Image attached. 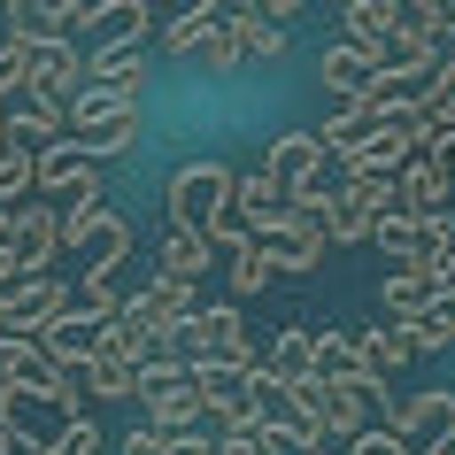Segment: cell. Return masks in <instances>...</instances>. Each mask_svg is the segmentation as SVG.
<instances>
[{
	"instance_id": "cell-1",
	"label": "cell",
	"mask_w": 455,
	"mask_h": 455,
	"mask_svg": "<svg viewBox=\"0 0 455 455\" xmlns=\"http://www.w3.org/2000/svg\"><path fill=\"white\" fill-rule=\"evenodd\" d=\"M232 186H240V170H224V163H186L178 178L163 186L170 201V232H193V240H216V224H224V209H232Z\"/></svg>"
},
{
	"instance_id": "cell-11",
	"label": "cell",
	"mask_w": 455,
	"mask_h": 455,
	"mask_svg": "<svg viewBox=\"0 0 455 455\" xmlns=\"http://www.w3.org/2000/svg\"><path fill=\"white\" fill-rule=\"evenodd\" d=\"M93 339H100V324H93V316L62 309V316L47 324V332H39V355H47L54 371H85V363H93Z\"/></svg>"
},
{
	"instance_id": "cell-35",
	"label": "cell",
	"mask_w": 455,
	"mask_h": 455,
	"mask_svg": "<svg viewBox=\"0 0 455 455\" xmlns=\"http://www.w3.org/2000/svg\"><path fill=\"white\" fill-rule=\"evenodd\" d=\"M170 455H224V440H216V432H178Z\"/></svg>"
},
{
	"instance_id": "cell-10",
	"label": "cell",
	"mask_w": 455,
	"mask_h": 455,
	"mask_svg": "<svg viewBox=\"0 0 455 455\" xmlns=\"http://www.w3.org/2000/svg\"><path fill=\"white\" fill-rule=\"evenodd\" d=\"M77 278H100V270H116L124 263V247H132V232H124V216L116 209H100L93 224H85V232H77Z\"/></svg>"
},
{
	"instance_id": "cell-42",
	"label": "cell",
	"mask_w": 455,
	"mask_h": 455,
	"mask_svg": "<svg viewBox=\"0 0 455 455\" xmlns=\"http://www.w3.org/2000/svg\"><path fill=\"white\" fill-rule=\"evenodd\" d=\"M324 455H339V448H324Z\"/></svg>"
},
{
	"instance_id": "cell-30",
	"label": "cell",
	"mask_w": 455,
	"mask_h": 455,
	"mask_svg": "<svg viewBox=\"0 0 455 455\" xmlns=\"http://www.w3.org/2000/svg\"><path fill=\"white\" fill-rule=\"evenodd\" d=\"M216 8H224V0H201V8H186V16L170 24V54H178V62H186V54L201 47V31L216 24Z\"/></svg>"
},
{
	"instance_id": "cell-20",
	"label": "cell",
	"mask_w": 455,
	"mask_h": 455,
	"mask_svg": "<svg viewBox=\"0 0 455 455\" xmlns=\"http://www.w3.org/2000/svg\"><path fill=\"white\" fill-rule=\"evenodd\" d=\"M371 224H379V209L355 201V193H332V201H324V240H332V247H363V240H371Z\"/></svg>"
},
{
	"instance_id": "cell-6",
	"label": "cell",
	"mask_w": 455,
	"mask_h": 455,
	"mask_svg": "<svg viewBox=\"0 0 455 455\" xmlns=\"http://www.w3.org/2000/svg\"><path fill=\"white\" fill-rule=\"evenodd\" d=\"M232 216H240L247 240H270V232H286V224H293V193L270 186L263 170H247L240 186H232Z\"/></svg>"
},
{
	"instance_id": "cell-7",
	"label": "cell",
	"mask_w": 455,
	"mask_h": 455,
	"mask_svg": "<svg viewBox=\"0 0 455 455\" xmlns=\"http://www.w3.org/2000/svg\"><path fill=\"white\" fill-rule=\"evenodd\" d=\"M324 209H293V224L286 232H270L263 240V255H270V270H286V278H309L316 263H324Z\"/></svg>"
},
{
	"instance_id": "cell-15",
	"label": "cell",
	"mask_w": 455,
	"mask_h": 455,
	"mask_svg": "<svg viewBox=\"0 0 455 455\" xmlns=\"http://www.w3.org/2000/svg\"><path fill=\"white\" fill-rule=\"evenodd\" d=\"M147 31H155V16H147V0H108L93 24V54H116V47H147Z\"/></svg>"
},
{
	"instance_id": "cell-34",
	"label": "cell",
	"mask_w": 455,
	"mask_h": 455,
	"mask_svg": "<svg viewBox=\"0 0 455 455\" xmlns=\"http://www.w3.org/2000/svg\"><path fill=\"white\" fill-rule=\"evenodd\" d=\"M124 455H170V432H155V425L124 432Z\"/></svg>"
},
{
	"instance_id": "cell-9",
	"label": "cell",
	"mask_w": 455,
	"mask_h": 455,
	"mask_svg": "<svg viewBox=\"0 0 455 455\" xmlns=\"http://www.w3.org/2000/svg\"><path fill=\"white\" fill-rule=\"evenodd\" d=\"M316 77H324V93H332V100H371V85H379V62H371L363 47H347V39H339V47L316 54Z\"/></svg>"
},
{
	"instance_id": "cell-16",
	"label": "cell",
	"mask_w": 455,
	"mask_h": 455,
	"mask_svg": "<svg viewBox=\"0 0 455 455\" xmlns=\"http://www.w3.org/2000/svg\"><path fill=\"white\" fill-rule=\"evenodd\" d=\"M62 309H70V286H62L54 270H47V278H31V286L16 293V301H8V316L24 324V339H39V332H47V324H54Z\"/></svg>"
},
{
	"instance_id": "cell-26",
	"label": "cell",
	"mask_w": 455,
	"mask_h": 455,
	"mask_svg": "<svg viewBox=\"0 0 455 455\" xmlns=\"http://www.w3.org/2000/svg\"><path fill=\"white\" fill-rule=\"evenodd\" d=\"M316 379H363V363H355V332H316Z\"/></svg>"
},
{
	"instance_id": "cell-17",
	"label": "cell",
	"mask_w": 455,
	"mask_h": 455,
	"mask_svg": "<svg viewBox=\"0 0 455 455\" xmlns=\"http://www.w3.org/2000/svg\"><path fill=\"white\" fill-rule=\"evenodd\" d=\"M440 240V224H417V216H379L371 224V247H386L394 255V270H417V255Z\"/></svg>"
},
{
	"instance_id": "cell-40",
	"label": "cell",
	"mask_w": 455,
	"mask_h": 455,
	"mask_svg": "<svg viewBox=\"0 0 455 455\" xmlns=\"http://www.w3.org/2000/svg\"><path fill=\"white\" fill-rule=\"evenodd\" d=\"M425 455H455V440H432V448H425Z\"/></svg>"
},
{
	"instance_id": "cell-24",
	"label": "cell",
	"mask_w": 455,
	"mask_h": 455,
	"mask_svg": "<svg viewBox=\"0 0 455 455\" xmlns=\"http://www.w3.org/2000/svg\"><path fill=\"white\" fill-rule=\"evenodd\" d=\"M448 339H455V293H432L425 316L409 324V347H417V355H432V347H448Z\"/></svg>"
},
{
	"instance_id": "cell-29",
	"label": "cell",
	"mask_w": 455,
	"mask_h": 455,
	"mask_svg": "<svg viewBox=\"0 0 455 455\" xmlns=\"http://www.w3.org/2000/svg\"><path fill=\"white\" fill-rule=\"evenodd\" d=\"M278 270H270V255H263V240H247V247H232V286L240 293H263Z\"/></svg>"
},
{
	"instance_id": "cell-2",
	"label": "cell",
	"mask_w": 455,
	"mask_h": 455,
	"mask_svg": "<svg viewBox=\"0 0 455 455\" xmlns=\"http://www.w3.org/2000/svg\"><path fill=\"white\" fill-rule=\"evenodd\" d=\"M132 140H140V108H132V100H108V93H77L70 100V147L93 170L108 163V155H124Z\"/></svg>"
},
{
	"instance_id": "cell-39",
	"label": "cell",
	"mask_w": 455,
	"mask_h": 455,
	"mask_svg": "<svg viewBox=\"0 0 455 455\" xmlns=\"http://www.w3.org/2000/svg\"><path fill=\"white\" fill-rule=\"evenodd\" d=\"M440 85H448V93H455V54H440Z\"/></svg>"
},
{
	"instance_id": "cell-28",
	"label": "cell",
	"mask_w": 455,
	"mask_h": 455,
	"mask_svg": "<svg viewBox=\"0 0 455 455\" xmlns=\"http://www.w3.org/2000/svg\"><path fill=\"white\" fill-rule=\"evenodd\" d=\"M0 24L16 31V47H39V39H54V16H47V0H8V8H0Z\"/></svg>"
},
{
	"instance_id": "cell-23",
	"label": "cell",
	"mask_w": 455,
	"mask_h": 455,
	"mask_svg": "<svg viewBox=\"0 0 455 455\" xmlns=\"http://www.w3.org/2000/svg\"><path fill=\"white\" fill-rule=\"evenodd\" d=\"M124 301H132V293H124L116 270H100V278H77V316H93V324H116Z\"/></svg>"
},
{
	"instance_id": "cell-5",
	"label": "cell",
	"mask_w": 455,
	"mask_h": 455,
	"mask_svg": "<svg viewBox=\"0 0 455 455\" xmlns=\"http://www.w3.org/2000/svg\"><path fill=\"white\" fill-rule=\"evenodd\" d=\"M16 70H24L31 93H47V100H77V85H85V54L62 47V39H39V47L16 54Z\"/></svg>"
},
{
	"instance_id": "cell-36",
	"label": "cell",
	"mask_w": 455,
	"mask_h": 455,
	"mask_svg": "<svg viewBox=\"0 0 455 455\" xmlns=\"http://www.w3.org/2000/svg\"><path fill=\"white\" fill-rule=\"evenodd\" d=\"M8 347H24V324H16V316L0 309V355H8Z\"/></svg>"
},
{
	"instance_id": "cell-21",
	"label": "cell",
	"mask_w": 455,
	"mask_h": 455,
	"mask_svg": "<svg viewBox=\"0 0 455 455\" xmlns=\"http://www.w3.org/2000/svg\"><path fill=\"white\" fill-rule=\"evenodd\" d=\"M140 409H147V425L170 432V440H178V432H193L201 417H209V409H201V394H193V379H186V386H170V394H155V402H140Z\"/></svg>"
},
{
	"instance_id": "cell-27",
	"label": "cell",
	"mask_w": 455,
	"mask_h": 455,
	"mask_svg": "<svg viewBox=\"0 0 455 455\" xmlns=\"http://www.w3.org/2000/svg\"><path fill=\"white\" fill-rule=\"evenodd\" d=\"M448 132H455V93H448V85H440V77H432V93L417 100V147L448 140Z\"/></svg>"
},
{
	"instance_id": "cell-33",
	"label": "cell",
	"mask_w": 455,
	"mask_h": 455,
	"mask_svg": "<svg viewBox=\"0 0 455 455\" xmlns=\"http://www.w3.org/2000/svg\"><path fill=\"white\" fill-rule=\"evenodd\" d=\"M417 155H425V163H432V178H440V186L455 193V132H448V140H432V147H417Z\"/></svg>"
},
{
	"instance_id": "cell-32",
	"label": "cell",
	"mask_w": 455,
	"mask_h": 455,
	"mask_svg": "<svg viewBox=\"0 0 455 455\" xmlns=\"http://www.w3.org/2000/svg\"><path fill=\"white\" fill-rule=\"evenodd\" d=\"M339 455H409V440H402V432H386V425H371V432H355Z\"/></svg>"
},
{
	"instance_id": "cell-19",
	"label": "cell",
	"mask_w": 455,
	"mask_h": 455,
	"mask_svg": "<svg viewBox=\"0 0 455 455\" xmlns=\"http://www.w3.org/2000/svg\"><path fill=\"white\" fill-rule=\"evenodd\" d=\"M417 355V347H409V332H355V363H363V379L371 386H386V371H402V363Z\"/></svg>"
},
{
	"instance_id": "cell-38",
	"label": "cell",
	"mask_w": 455,
	"mask_h": 455,
	"mask_svg": "<svg viewBox=\"0 0 455 455\" xmlns=\"http://www.w3.org/2000/svg\"><path fill=\"white\" fill-rule=\"evenodd\" d=\"M432 224H440V232H448V240H455V193H448V209L432 216Z\"/></svg>"
},
{
	"instance_id": "cell-25",
	"label": "cell",
	"mask_w": 455,
	"mask_h": 455,
	"mask_svg": "<svg viewBox=\"0 0 455 455\" xmlns=\"http://www.w3.org/2000/svg\"><path fill=\"white\" fill-rule=\"evenodd\" d=\"M201 270H209V240H193V232H170V240H163V278L193 286Z\"/></svg>"
},
{
	"instance_id": "cell-4",
	"label": "cell",
	"mask_w": 455,
	"mask_h": 455,
	"mask_svg": "<svg viewBox=\"0 0 455 455\" xmlns=\"http://www.w3.org/2000/svg\"><path fill=\"white\" fill-rule=\"evenodd\" d=\"M54 247H62V209H54V201H31V209L8 216V255H16L24 278H47Z\"/></svg>"
},
{
	"instance_id": "cell-37",
	"label": "cell",
	"mask_w": 455,
	"mask_h": 455,
	"mask_svg": "<svg viewBox=\"0 0 455 455\" xmlns=\"http://www.w3.org/2000/svg\"><path fill=\"white\" fill-rule=\"evenodd\" d=\"M8 62H16V31L0 24V70H8Z\"/></svg>"
},
{
	"instance_id": "cell-13",
	"label": "cell",
	"mask_w": 455,
	"mask_h": 455,
	"mask_svg": "<svg viewBox=\"0 0 455 455\" xmlns=\"http://www.w3.org/2000/svg\"><path fill=\"white\" fill-rule=\"evenodd\" d=\"M371 132H379V108H371V100H332V116H324V132H316V147H324L332 163H347Z\"/></svg>"
},
{
	"instance_id": "cell-12",
	"label": "cell",
	"mask_w": 455,
	"mask_h": 455,
	"mask_svg": "<svg viewBox=\"0 0 455 455\" xmlns=\"http://www.w3.org/2000/svg\"><path fill=\"white\" fill-rule=\"evenodd\" d=\"M347 47H363L371 62H379L386 47H394V31H402V0H347Z\"/></svg>"
},
{
	"instance_id": "cell-3",
	"label": "cell",
	"mask_w": 455,
	"mask_h": 455,
	"mask_svg": "<svg viewBox=\"0 0 455 455\" xmlns=\"http://www.w3.org/2000/svg\"><path fill=\"white\" fill-rule=\"evenodd\" d=\"M186 316H193V286L163 278V270H155V278H147V286L132 293V301H124V324H132V332L147 339V355H163L170 339L186 332Z\"/></svg>"
},
{
	"instance_id": "cell-18",
	"label": "cell",
	"mask_w": 455,
	"mask_h": 455,
	"mask_svg": "<svg viewBox=\"0 0 455 455\" xmlns=\"http://www.w3.org/2000/svg\"><path fill=\"white\" fill-rule=\"evenodd\" d=\"M432 286L417 278V270H386V286H379V309H386V332H409L417 316H425Z\"/></svg>"
},
{
	"instance_id": "cell-31",
	"label": "cell",
	"mask_w": 455,
	"mask_h": 455,
	"mask_svg": "<svg viewBox=\"0 0 455 455\" xmlns=\"http://www.w3.org/2000/svg\"><path fill=\"white\" fill-rule=\"evenodd\" d=\"M47 455H100V425H93V417H70V425L54 432Z\"/></svg>"
},
{
	"instance_id": "cell-14",
	"label": "cell",
	"mask_w": 455,
	"mask_h": 455,
	"mask_svg": "<svg viewBox=\"0 0 455 455\" xmlns=\"http://www.w3.org/2000/svg\"><path fill=\"white\" fill-rule=\"evenodd\" d=\"M31 186L39 193H77V186H100V170L62 140V147H39V155H31Z\"/></svg>"
},
{
	"instance_id": "cell-41",
	"label": "cell",
	"mask_w": 455,
	"mask_h": 455,
	"mask_svg": "<svg viewBox=\"0 0 455 455\" xmlns=\"http://www.w3.org/2000/svg\"><path fill=\"white\" fill-rule=\"evenodd\" d=\"M0 263H8V216H0Z\"/></svg>"
},
{
	"instance_id": "cell-8",
	"label": "cell",
	"mask_w": 455,
	"mask_h": 455,
	"mask_svg": "<svg viewBox=\"0 0 455 455\" xmlns=\"http://www.w3.org/2000/svg\"><path fill=\"white\" fill-rule=\"evenodd\" d=\"M386 432H402V440H455V394L448 386H425V394H409L402 409H394V425Z\"/></svg>"
},
{
	"instance_id": "cell-22",
	"label": "cell",
	"mask_w": 455,
	"mask_h": 455,
	"mask_svg": "<svg viewBox=\"0 0 455 455\" xmlns=\"http://www.w3.org/2000/svg\"><path fill=\"white\" fill-rule=\"evenodd\" d=\"M186 62H201V70H240V24H232V8H216V24L201 31V47Z\"/></svg>"
}]
</instances>
